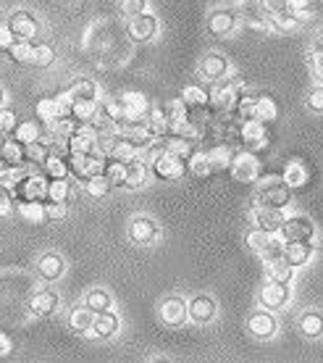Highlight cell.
<instances>
[{"mask_svg": "<svg viewBox=\"0 0 323 363\" xmlns=\"http://www.w3.org/2000/svg\"><path fill=\"white\" fill-rule=\"evenodd\" d=\"M121 11L126 16H140L147 11V0H121Z\"/></svg>", "mask_w": 323, "mask_h": 363, "instance_id": "f907efd6", "label": "cell"}, {"mask_svg": "<svg viewBox=\"0 0 323 363\" xmlns=\"http://www.w3.org/2000/svg\"><path fill=\"white\" fill-rule=\"evenodd\" d=\"M55 61V48L50 45V43H37L35 45V61L32 64H37V66H50Z\"/></svg>", "mask_w": 323, "mask_h": 363, "instance_id": "c3c4849f", "label": "cell"}, {"mask_svg": "<svg viewBox=\"0 0 323 363\" xmlns=\"http://www.w3.org/2000/svg\"><path fill=\"white\" fill-rule=\"evenodd\" d=\"M161 318L169 327H181L189 318V306L181 298H169L161 303Z\"/></svg>", "mask_w": 323, "mask_h": 363, "instance_id": "9a60e30c", "label": "cell"}, {"mask_svg": "<svg viewBox=\"0 0 323 363\" xmlns=\"http://www.w3.org/2000/svg\"><path fill=\"white\" fill-rule=\"evenodd\" d=\"M63 213H66V203H53V200H47L45 203L47 221H53V218H63Z\"/></svg>", "mask_w": 323, "mask_h": 363, "instance_id": "9f6ffc18", "label": "cell"}, {"mask_svg": "<svg viewBox=\"0 0 323 363\" xmlns=\"http://www.w3.org/2000/svg\"><path fill=\"white\" fill-rule=\"evenodd\" d=\"M8 55L16 61V64H32L35 61V45L32 40H18L8 48Z\"/></svg>", "mask_w": 323, "mask_h": 363, "instance_id": "ab89813d", "label": "cell"}, {"mask_svg": "<svg viewBox=\"0 0 323 363\" xmlns=\"http://www.w3.org/2000/svg\"><path fill=\"white\" fill-rule=\"evenodd\" d=\"M0 164L3 166H29L27 164V145L24 143H18L13 137H6L3 140V145H0ZM0 166V169H3Z\"/></svg>", "mask_w": 323, "mask_h": 363, "instance_id": "5bb4252c", "label": "cell"}, {"mask_svg": "<svg viewBox=\"0 0 323 363\" xmlns=\"http://www.w3.org/2000/svg\"><path fill=\"white\" fill-rule=\"evenodd\" d=\"M281 179L287 182L292 190H300V187H305L307 184V169L305 164H300V161H289L284 174H281Z\"/></svg>", "mask_w": 323, "mask_h": 363, "instance_id": "1f68e13d", "label": "cell"}, {"mask_svg": "<svg viewBox=\"0 0 323 363\" xmlns=\"http://www.w3.org/2000/svg\"><path fill=\"white\" fill-rule=\"evenodd\" d=\"M292 203V187L284 179H261V190H258V206L263 208H287Z\"/></svg>", "mask_w": 323, "mask_h": 363, "instance_id": "3957f363", "label": "cell"}, {"mask_svg": "<svg viewBox=\"0 0 323 363\" xmlns=\"http://www.w3.org/2000/svg\"><path fill=\"white\" fill-rule=\"evenodd\" d=\"M144 179H147V169H144V164L140 161V158H129L126 161V182L124 187H129V190H140L144 184Z\"/></svg>", "mask_w": 323, "mask_h": 363, "instance_id": "83f0119b", "label": "cell"}, {"mask_svg": "<svg viewBox=\"0 0 323 363\" xmlns=\"http://www.w3.org/2000/svg\"><path fill=\"white\" fill-rule=\"evenodd\" d=\"M239 3H242V6H244V3H252V0H239Z\"/></svg>", "mask_w": 323, "mask_h": 363, "instance_id": "6125c7cd", "label": "cell"}, {"mask_svg": "<svg viewBox=\"0 0 323 363\" xmlns=\"http://www.w3.org/2000/svg\"><path fill=\"white\" fill-rule=\"evenodd\" d=\"M242 92H244V84L242 82H229V84H224V87L218 90V95H215V106L224 111V113H234V111L239 108Z\"/></svg>", "mask_w": 323, "mask_h": 363, "instance_id": "ac0fdd59", "label": "cell"}, {"mask_svg": "<svg viewBox=\"0 0 323 363\" xmlns=\"http://www.w3.org/2000/svg\"><path fill=\"white\" fill-rule=\"evenodd\" d=\"M98 150V132L84 124L69 137V153H95Z\"/></svg>", "mask_w": 323, "mask_h": 363, "instance_id": "2e32d148", "label": "cell"}, {"mask_svg": "<svg viewBox=\"0 0 323 363\" xmlns=\"http://www.w3.org/2000/svg\"><path fill=\"white\" fill-rule=\"evenodd\" d=\"M200 74L210 79V82H218V79H224L226 74H229V58L224 53H210L203 58V64H200Z\"/></svg>", "mask_w": 323, "mask_h": 363, "instance_id": "d6986e66", "label": "cell"}, {"mask_svg": "<svg viewBox=\"0 0 323 363\" xmlns=\"http://www.w3.org/2000/svg\"><path fill=\"white\" fill-rule=\"evenodd\" d=\"M16 127H18V118H16V113H13V111H11V108L0 111V129H3L6 135H11Z\"/></svg>", "mask_w": 323, "mask_h": 363, "instance_id": "816d5d0a", "label": "cell"}, {"mask_svg": "<svg viewBox=\"0 0 323 363\" xmlns=\"http://www.w3.org/2000/svg\"><path fill=\"white\" fill-rule=\"evenodd\" d=\"M295 3H300V0H295Z\"/></svg>", "mask_w": 323, "mask_h": 363, "instance_id": "be15d7a7", "label": "cell"}, {"mask_svg": "<svg viewBox=\"0 0 323 363\" xmlns=\"http://www.w3.org/2000/svg\"><path fill=\"white\" fill-rule=\"evenodd\" d=\"M66 106H61V100L58 98H42L40 103H37V108H35V113H37V118L40 121H47V124H53L55 118L61 116V113H66Z\"/></svg>", "mask_w": 323, "mask_h": 363, "instance_id": "f1b7e54d", "label": "cell"}, {"mask_svg": "<svg viewBox=\"0 0 323 363\" xmlns=\"http://www.w3.org/2000/svg\"><path fill=\"white\" fill-rule=\"evenodd\" d=\"M11 137L18 140V143H24V145H29V143L42 140V129H40L37 121H24V124H18V127L11 132Z\"/></svg>", "mask_w": 323, "mask_h": 363, "instance_id": "d590c367", "label": "cell"}, {"mask_svg": "<svg viewBox=\"0 0 323 363\" xmlns=\"http://www.w3.org/2000/svg\"><path fill=\"white\" fill-rule=\"evenodd\" d=\"M234 27H237V13L232 9H215L210 16H208V32L213 37H226L232 35Z\"/></svg>", "mask_w": 323, "mask_h": 363, "instance_id": "4fadbf2b", "label": "cell"}, {"mask_svg": "<svg viewBox=\"0 0 323 363\" xmlns=\"http://www.w3.org/2000/svg\"><path fill=\"white\" fill-rule=\"evenodd\" d=\"M6 137H8V135H6V132H3V129H0V145H3V140H6Z\"/></svg>", "mask_w": 323, "mask_h": 363, "instance_id": "94428289", "label": "cell"}, {"mask_svg": "<svg viewBox=\"0 0 323 363\" xmlns=\"http://www.w3.org/2000/svg\"><path fill=\"white\" fill-rule=\"evenodd\" d=\"M69 111H72V116L79 121L81 127H84V124H90L92 116H95V111H98V100H74Z\"/></svg>", "mask_w": 323, "mask_h": 363, "instance_id": "74e56055", "label": "cell"}, {"mask_svg": "<svg viewBox=\"0 0 323 363\" xmlns=\"http://www.w3.org/2000/svg\"><path fill=\"white\" fill-rule=\"evenodd\" d=\"M103 174H106L108 182H110L113 187H124L126 161H121V158H113V155H106V169H103Z\"/></svg>", "mask_w": 323, "mask_h": 363, "instance_id": "d6a6232c", "label": "cell"}, {"mask_svg": "<svg viewBox=\"0 0 323 363\" xmlns=\"http://www.w3.org/2000/svg\"><path fill=\"white\" fill-rule=\"evenodd\" d=\"M11 350H13V342L8 340V335L0 332V355H8Z\"/></svg>", "mask_w": 323, "mask_h": 363, "instance_id": "680465c9", "label": "cell"}, {"mask_svg": "<svg viewBox=\"0 0 323 363\" xmlns=\"http://www.w3.org/2000/svg\"><path fill=\"white\" fill-rule=\"evenodd\" d=\"M72 198V184L69 179H47V200L53 203H69Z\"/></svg>", "mask_w": 323, "mask_h": 363, "instance_id": "f35d334b", "label": "cell"}, {"mask_svg": "<svg viewBox=\"0 0 323 363\" xmlns=\"http://www.w3.org/2000/svg\"><path fill=\"white\" fill-rule=\"evenodd\" d=\"M11 195L16 203H47V177L27 172L11 187Z\"/></svg>", "mask_w": 323, "mask_h": 363, "instance_id": "6da1fadb", "label": "cell"}, {"mask_svg": "<svg viewBox=\"0 0 323 363\" xmlns=\"http://www.w3.org/2000/svg\"><path fill=\"white\" fill-rule=\"evenodd\" d=\"M121 106L126 108V113L132 118H144L147 113H150V103H147V98H144L142 92L137 90H126L121 92Z\"/></svg>", "mask_w": 323, "mask_h": 363, "instance_id": "603a6c76", "label": "cell"}, {"mask_svg": "<svg viewBox=\"0 0 323 363\" xmlns=\"http://www.w3.org/2000/svg\"><path fill=\"white\" fill-rule=\"evenodd\" d=\"M258 174H261V161H258V153H252V150H242V153L234 155L232 161V177L237 182H255L258 179Z\"/></svg>", "mask_w": 323, "mask_h": 363, "instance_id": "52a82bcc", "label": "cell"}, {"mask_svg": "<svg viewBox=\"0 0 323 363\" xmlns=\"http://www.w3.org/2000/svg\"><path fill=\"white\" fill-rule=\"evenodd\" d=\"M307 108L315 111V113H323V84L310 90V95H307Z\"/></svg>", "mask_w": 323, "mask_h": 363, "instance_id": "db71d44e", "label": "cell"}, {"mask_svg": "<svg viewBox=\"0 0 323 363\" xmlns=\"http://www.w3.org/2000/svg\"><path fill=\"white\" fill-rule=\"evenodd\" d=\"M42 174H45L47 179H66L69 177V161H66V155L50 150L47 161L42 164Z\"/></svg>", "mask_w": 323, "mask_h": 363, "instance_id": "4316f807", "label": "cell"}, {"mask_svg": "<svg viewBox=\"0 0 323 363\" xmlns=\"http://www.w3.org/2000/svg\"><path fill=\"white\" fill-rule=\"evenodd\" d=\"M92 321H95V311H90L87 306H84V308L72 311L69 327H72L74 332H81V335H92Z\"/></svg>", "mask_w": 323, "mask_h": 363, "instance_id": "4dcf8cb0", "label": "cell"}, {"mask_svg": "<svg viewBox=\"0 0 323 363\" xmlns=\"http://www.w3.org/2000/svg\"><path fill=\"white\" fill-rule=\"evenodd\" d=\"M69 95H72V103L74 100H98V84L92 82V79H79L69 90Z\"/></svg>", "mask_w": 323, "mask_h": 363, "instance_id": "ee69618b", "label": "cell"}, {"mask_svg": "<svg viewBox=\"0 0 323 363\" xmlns=\"http://www.w3.org/2000/svg\"><path fill=\"white\" fill-rule=\"evenodd\" d=\"M3 103H6V90L0 87V108H3Z\"/></svg>", "mask_w": 323, "mask_h": 363, "instance_id": "91938a15", "label": "cell"}, {"mask_svg": "<svg viewBox=\"0 0 323 363\" xmlns=\"http://www.w3.org/2000/svg\"><path fill=\"white\" fill-rule=\"evenodd\" d=\"M284 211L281 208H258L252 213V221H255V227L263 229V232H268V235H278V229L284 224Z\"/></svg>", "mask_w": 323, "mask_h": 363, "instance_id": "e0dca14e", "label": "cell"}, {"mask_svg": "<svg viewBox=\"0 0 323 363\" xmlns=\"http://www.w3.org/2000/svg\"><path fill=\"white\" fill-rule=\"evenodd\" d=\"M11 206H13V195H11L8 187H3V184H0V218L8 216Z\"/></svg>", "mask_w": 323, "mask_h": 363, "instance_id": "11a10c76", "label": "cell"}, {"mask_svg": "<svg viewBox=\"0 0 323 363\" xmlns=\"http://www.w3.org/2000/svg\"><path fill=\"white\" fill-rule=\"evenodd\" d=\"M292 277H295V266H289L284 258H278V261H271V264H268V279L289 284V281H292Z\"/></svg>", "mask_w": 323, "mask_h": 363, "instance_id": "7bdbcfd3", "label": "cell"}, {"mask_svg": "<svg viewBox=\"0 0 323 363\" xmlns=\"http://www.w3.org/2000/svg\"><path fill=\"white\" fill-rule=\"evenodd\" d=\"M126 32H129V37H132L135 43H150V40L158 35V18L144 11L140 16H132Z\"/></svg>", "mask_w": 323, "mask_h": 363, "instance_id": "9c48e42d", "label": "cell"}, {"mask_svg": "<svg viewBox=\"0 0 323 363\" xmlns=\"http://www.w3.org/2000/svg\"><path fill=\"white\" fill-rule=\"evenodd\" d=\"M118 332V316L113 311H100L95 313V321H92V335H98L100 340H110V337Z\"/></svg>", "mask_w": 323, "mask_h": 363, "instance_id": "cb8c5ba5", "label": "cell"}, {"mask_svg": "<svg viewBox=\"0 0 323 363\" xmlns=\"http://www.w3.org/2000/svg\"><path fill=\"white\" fill-rule=\"evenodd\" d=\"M278 237H281L284 242H302V240H313L315 227L307 216H287L284 218V224H281V229H278Z\"/></svg>", "mask_w": 323, "mask_h": 363, "instance_id": "8992f818", "label": "cell"}, {"mask_svg": "<svg viewBox=\"0 0 323 363\" xmlns=\"http://www.w3.org/2000/svg\"><path fill=\"white\" fill-rule=\"evenodd\" d=\"M0 166H3V164H0Z\"/></svg>", "mask_w": 323, "mask_h": 363, "instance_id": "e7e4bbea", "label": "cell"}, {"mask_svg": "<svg viewBox=\"0 0 323 363\" xmlns=\"http://www.w3.org/2000/svg\"><path fill=\"white\" fill-rule=\"evenodd\" d=\"M58 303H61V300H58V295H55L53 290H40V292H35L29 308H32L35 316H53L55 311H58Z\"/></svg>", "mask_w": 323, "mask_h": 363, "instance_id": "d4e9b609", "label": "cell"}, {"mask_svg": "<svg viewBox=\"0 0 323 363\" xmlns=\"http://www.w3.org/2000/svg\"><path fill=\"white\" fill-rule=\"evenodd\" d=\"M258 300H261V308H268V311L284 308V306L289 303V284L268 279L266 284H263Z\"/></svg>", "mask_w": 323, "mask_h": 363, "instance_id": "ba28073f", "label": "cell"}, {"mask_svg": "<svg viewBox=\"0 0 323 363\" xmlns=\"http://www.w3.org/2000/svg\"><path fill=\"white\" fill-rule=\"evenodd\" d=\"M247 329L252 332V337H258V340H271V337L278 332V321L273 318L268 308L263 311H252L250 318H247Z\"/></svg>", "mask_w": 323, "mask_h": 363, "instance_id": "30bf717a", "label": "cell"}, {"mask_svg": "<svg viewBox=\"0 0 323 363\" xmlns=\"http://www.w3.org/2000/svg\"><path fill=\"white\" fill-rule=\"evenodd\" d=\"M300 332L310 340H318L323 337V313L321 311H305L302 316H300Z\"/></svg>", "mask_w": 323, "mask_h": 363, "instance_id": "484cf974", "label": "cell"}, {"mask_svg": "<svg viewBox=\"0 0 323 363\" xmlns=\"http://www.w3.org/2000/svg\"><path fill=\"white\" fill-rule=\"evenodd\" d=\"M110 182H108L106 174H95V177H90V179L84 182V190H87V195L90 198H106L108 192H110Z\"/></svg>", "mask_w": 323, "mask_h": 363, "instance_id": "b9f144b4", "label": "cell"}, {"mask_svg": "<svg viewBox=\"0 0 323 363\" xmlns=\"http://www.w3.org/2000/svg\"><path fill=\"white\" fill-rule=\"evenodd\" d=\"M47 155H50V147H47L45 140H37V143H29L27 145V164L29 166H40L47 161Z\"/></svg>", "mask_w": 323, "mask_h": 363, "instance_id": "60d3db41", "label": "cell"}, {"mask_svg": "<svg viewBox=\"0 0 323 363\" xmlns=\"http://www.w3.org/2000/svg\"><path fill=\"white\" fill-rule=\"evenodd\" d=\"M181 103L187 108H205V106H210V92L205 87H200V84H189L181 92Z\"/></svg>", "mask_w": 323, "mask_h": 363, "instance_id": "f546056e", "label": "cell"}, {"mask_svg": "<svg viewBox=\"0 0 323 363\" xmlns=\"http://www.w3.org/2000/svg\"><path fill=\"white\" fill-rule=\"evenodd\" d=\"M13 43H16V40H13V32H11L8 21H6V24H0V48H3V50H8Z\"/></svg>", "mask_w": 323, "mask_h": 363, "instance_id": "6f0895ef", "label": "cell"}, {"mask_svg": "<svg viewBox=\"0 0 323 363\" xmlns=\"http://www.w3.org/2000/svg\"><path fill=\"white\" fill-rule=\"evenodd\" d=\"M234 147L232 145H215L208 150V158H210V166H213V172H218V169H232V161H234Z\"/></svg>", "mask_w": 323, "mask_h": 363, "instance_id": "836d02e7", "label": "cell"}, {"mask_svg": "<svg viewBox=\"0 0 323 363\" xmlns=\"http://www.w3.org/2000/svg\"><path fill=\"white\" fill-rule=\"evenodd\" d=\"M271 237H273V235H268V232H263V229L255 227V229L250 232V235H247V245H250L252 250H255V253L261 255V253H263V247H266V245L271 242Z\"/></svg>", "mask_w": 323, "mask_h": 363, "instance_id": "681fc988", "label": "cell"}, {"mask_svg": "<svg viewBox=\"0 0 323 363\" xmlns=\"http://www.w3.org/2000/svg\"><path fill=\"white\" fill-rule=\"evenodd\" d=\"M313 240H302V242H287L284 247V261L289 266H305L310 258H313Z\"/></svg>", "mask_w": 323, "mask_h": 363, "instance_id": "44dd1931", "label": "cell"}, {"mask_svg": "<svg viewBox=\"0 0 323 363\" xmlns=\"http://www.w3.org/2000/svg\"><path fill=\"white\" fill-rule=\"evenodd\" d=\"M16 211L18 216L24 218V221H29V224H42V221H47L45 203H18Z\"/></svg>", "mask_w": 323, "mask_h": 363, "instance_id": "8d00e7d4", "label": "cell"}, {"mask_svg": "<svg viewBox=\"0 0 323 363\" xmlns=\"http://www.w3.org/2000/svg\"><path fill=\"white\" fill-rule=\"evenodd\" d=\"M239 143L244 145V150H266L268 147V135H266V121L261 118H247L239 124Z\"/></svg>", "mask_w": 323, "mask_h": 363, "instance_id": "5b68a950", "label": "cell"}, {"mask_svg": "<svg viewBox=\"0 0 323 363\" xmlns=\"http://www.w3.org/2000/svg\"><path fill=\"white\" fill-rule=\"evenodd\" d=\"M8 27L18 40H35L40 35V21L29 11H13L8 16Z\"/></svg>", "mask_w": 323, "mask_h": 363, "instance_id": "8fae6325", "label": "cell"}, {"mask_svg": "<svg viewBox=\"0 0 323 363\" xmlns=\"http://www.w3.org/2000/svg\"><path fill=\"white\" fill-rule=\"evenodd\" d=\"M129 237H132L135 245H150V242L158 240V224L147 216L132 218V224H129Z\"/></svg>", "mask_w": 323, "mask_h": 363, "instance_id": "7c38bea8", "label": "cell"}, {"mask_svg": "<svg viewBox=\"0 0 323 363\" xmlns=\"http://www.w3.org/2000/svg\"><path fill=\"white\" fill-rule=\"evenodd\" d=\"M278 116V106L276 100L271 98V95H266V92H261L258 95V100H255V118H261V121H276Z\"/></svg>", "mask_w": 323, "mask_h": 363, "instance_id": "e575fe53", "label": "cell"}, {"mask_svg": "<svg viewBox=\"0 0 323 363\" xmlns=\"http://www.w3.org/2000/svg\"><path fill=\"white\" fill-rule=\"evenodd\" d=\"M84 306H87L90 311H95V313L108 311L110 308V295H108L106 290H90L87 292V298H84Z\"/></svg>", "mask_w": 323, "mask_h": 363, "instance_id": "f6af8a7d", "label": "cell"}, {"mask_svg": "<svg viewBox=\"0 0 323 363\" xmlns=\"http://www.w3.org/2000/svg\"><path fill=\"white\" fill-rule=\"evenodd\" d=\"M63 272H66V261L58 253H45L37 264V274H40V279L45 281H58L63 277Z\"/></svg>", "mask_w": 323, "mask_h": 363, "instance_id": "ffe728a7", "label": "cell"}, {"mask_svg": "<svg viewBox=\"0 0 323 363\" xmlns=\"http://www.w3.org/2000/svg\"><path fill=\"white\" fill-rule=\"evenodd\" d=\"M310 64H313V72L318 74V79L323 82V43H315L313 50H310Z\"/></svg>", "mask_w": 323, "mask_h": 363, "instance_id": "f5cc1de1", "label": "cell"}, {"mask_svg": "<svg viewBox=\"0 0 323 363\" xmlns=\"http://www.w3.org/2000/svg\"><path fill=\"white\" fill-rule=\"evenodd\" d=\"M66 161H69V174L76 177L81 184L95 174H103V169H106V155L100 150H95V153H69Z\"/></svg>", "mask_w": 323, "mask_h": 363, "instance_id": "277c9868", "label": "cell"}, {"mask_svg": "<svg viewBox=\"0 0 323 363\" xmlns=\"http://www.w3.org/2000/svg\"><path fill=\"white\" fill-rule=\"evenodd\" d=\"M189 164L181 158V155L171 153V150H158L153 155V161H150V172H153L155 179L161 182H179L184 174H187Z\"/></svg>", "mask_w": 323, "mask_h": 363, "instance_id": "7a4b0ae2", "label": "cell"}, {"mask_svg": "<svg viewBox=\"0 0 323 363\" xmlns=\"http://www.w3.org/2000/svg\"><path fill=\"white\" fill-rule=\"evenodd\" d=\"M187 164H189V169H192V174H195V177H208V174L213 172V166H210V158H208V153H200V150L192 155V158H189Z\"/></svg>", "mask_w": 323, "mask_h": 363, "instance_id": "7dc6e473", "label": "cell"}, {"mask_svg": "<svg viewBox=\"0 0 323 363\" xmlns=\"http://www.w3.org/2000/svg\"><path fill=\"white\" fill-rule=\"evenodd\" d=\"M284 247H287V242L281 240L278 235L271 237V242L266 247H263L261 258L266 261V264H271V261H278V258H284Z\"/></svg>", "mask_w": 323, "mask_h": 363, "instance_id": "bcb514c9", "label": "cell"}, {"mask_svg": "<svg viewBox=\"0 0 323 363\" xmlns=\"http://www.w3.org/2000/svg\"><path fill=\"white\" fill-rule=\"evenodd\" d=\"M189 318H192L195 324H210V321L215 318L213 298H208V295L192 298V303H189Z\"/></svg>", "mask_w": 323, "mask_h": 363, "instance_id": "7402d4cb", "label": "cell"}]
</instances>
